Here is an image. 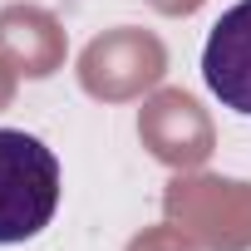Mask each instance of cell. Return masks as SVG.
Here are the masks:
<instances>
[{
    "mask_svg": "<svg viewBox=\"0 0 251 251\" xmlns=\"http://www.w3.org/2000/svg\"><path fill=\"white\" fill-rule=\"evenodd\" d=\"M59 212V158L20 128H0V246L35 241Z\"/></svg>",
    "mask_w": 251,
    "mask_h": 251,
    "instance_id": "6da1fadb",
    "label": "cell"
},
{
    "mask_svg": "<svg viewBox=\"0 0 251 251\" xmlns=\"http://www.w3.org/2000/svg\"><path fill=\"white\" fill-rule=\"evenodd\" d=\"M202 79L222 108L251 118V0H236L212 20L202 45Z\"/></svg>",
    "mask_w": 251,
    "mask_h": 251,
    "instance_id": "7a4b0ae2",
    "label": "cell"
}]
</instances>
